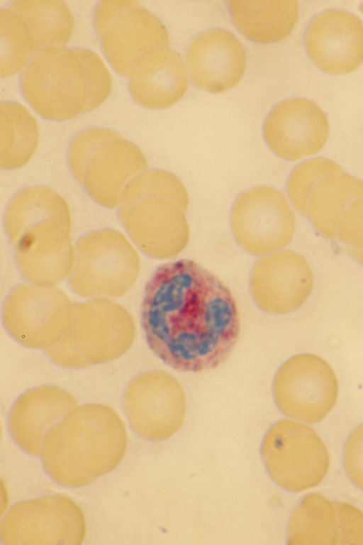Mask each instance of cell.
Returning <instances> with one entry per match:
<instances>
[{
  "label": "cell",
  "mask_w": 363,
  "mask_h": 545,
  "mask_svg": "<svg viewBox=\"0 0 363 545\" xmlns=\"http://www.w3.org/2000/svg\"><path fill=\"white\" fill-rule=\"evenodd\" d=\"M0 77L23 71L37 51L32 33L21 15L6 7L0 9Z\"/></svg>",
  "instance_id": "obj_27"
},
{
  "label": "cell",
  "mask_w": 363,
  "mask_h": 545,
  "mask_svg": "<svg viewBox=\"0 0 363 545\" xmlns=\"http://www.w3.org/2000/svg\"><path fill=\"white\" fill-rule=\"evenodd\" d=\"M338 390L332 367L311 353L297 354L285 361L273 382L274 400L281 412L308 423L320 422L331 411Z\"/></svg>",
  "instance_id": "obj_12"
},
{
  "label": "cell",
  "mask_w": 363,
  "mask_h": 545,
  "mask_svg": "<svg viewBox=\"0 0 363 545\" xmlns=\"http://www.w3.org/2000/svg\"><path fill=\"white\" fill-rule=\"evenodd\" d=\"M98 38L110 65L118 74L125 77L145 53L169 44V33L163 23L141 4L116 16Z\"/></svg>",
  "instance_id": "obj_20"
},
{
  "label": "cell",
  "mask_w": 363,
  "mask_h": 545,
  "mask_svg": "<svg viewBox=\"0 0 363 545\" xmlns=\"http://www.w3.org/2000/svg\"><path fill=\"white\" fill-rule=\"evenodd\" d=\"M345 170L334 161L315 158L299 163L291 172L286 191L291 203L301 215H307L311 195L317 185L325 177Z\"/></svg>",
  "instance_id": "obj_28"
},
{
  "label": "cell",
  "mask_w": 363,
  "mask_h": 545,
  "mask_svg": "<svg viewBox=\"0 0 363 545\" xmlns=\"http://www.w3.org/2000/svg\"><path fill=\"white\" fill-rule=\"evenodd\" d=\"M329 131L328 118L315 102L291 98L273 108L263 131L276 155L294 160L317 153L326 143Z\"/></svg>",
  "instance_id": "obj_17"
},
{
  "label": "cell",
  "mask_w": 363,
  "mask_h": 545,
  "mask_svg": "<svg viewBox=\"0 0 363 545\" xmlns=\"http://www.w3.org/2000/svg\"><path fill=\"white\" fill-rule=\"evenodd\" d=\"M20 84L26 101L45 119L62 121L84 112L88 79L74 48L38 49L23 70Z\"/></svg>",
  "instance_id": "obj_6"
},
{
  "label": "cell",
  "mask_w": 363,
  "mask_h": 545,
  "mask_svg": "<svg viewBox=\"0 0 363 545\" xmlns=\"http://www.w3.org/2000/svg\"><path fill=\"white\" fill-rule=\"evenodd\" d=\"M77 406L73 396L60 387L43 385L29 390L11 409L10 433L23 451L40 457L48 431Z\"/></svg>",
  "instance_id": "obj_22"
},
{
  "label": "cell",
  "mask_w": 363,
  "mask_h": 545,
  "mask_svg": "<svg viewBox=\"0 0 363 545\" xmlns=\"http://www.w3.org/2000/svg\"><path fill=\"white\" fill-rule=\"evenodd\" d=\"M313 286V271L306 260L291 251H278L254 265L250 288L256 304L275 314L291 312L305 302Z\"/></svg>",
  "instance_id": "obj_15"
},
{
  "label": "cell",
  "mask_w": 363,
  "mask_h": 545,
  "mask_svg": "<svg viewBox=\"0 0 363 545\" xmlns=\"http://www.w3.org/2000/svg\"><path fill=\"white\" fill-rule=\"evenodd\" d=\"M72 308L68 297L57 287L23 285L5 300L3 321L9 334L22 345L46 349L62 337Z\"/></svg>",
  "instance_id": "obj_13"
},
{
  "label": "cell",
  "mask_w": 363,
  "mask_h": 545,
  "mask_svg": "<svg viewBox=\"0 0 363 545\" xmlns=\"http://www.w3.org/2000/svg\"><path fill=\"white\" fill-rule=\"evenodd\" d=\"M4 226L17 265L30 284L50 287L67 277L74 259L71 219L55 192L35 187L18 192L6 209Z\"/></svg>",
  "instance_id": "obj_3"
},
{
  "label": "cell",
  "mask_w": 363,
  "mask_h": 545,
  "mask_svg": "<svg viewBox=\"0 0 363 545\" xmlns=\"http://www.w3.org/2000/svg\"><path fill=\"white\" fill-rule=\"evenodd\" d=\"M87 524L84 510L64 495L25 500L12 505L0 523L4 545H80Z\"/></svg>",
  "instance_id": "obj_9"
},
{
  "label": "cell",
  "mask_w": 363,
  "mask_h": 545,
  "mask_svg": "<svg viewBox=\"0 0 363 545\" xmlns=\"http://www.w3.org/2000/svg\"><path fill=\"white\" fill-rule=\"evenodd\" d=\"M362 197L363 180L345 172L329 175L313 191L307 216L321 236L335 239L343 214L354 201Z\"/></svg>",
  "instance_id": "obj_24"
},
{
  "label": "cell",
  "mask_w": 363,
  "mask_h": 545,
  "mask_svg": "<svg viewBox=\"0 0 363 545\" xmlns=\"http://www.w3.org/2000/svg\"><path fill=\"white\" fill-rule=\"evenodd\" d=\"M233 21L240 31L259 43L284 39L292 31L298 16L294 0L228 1Z\"/></svg>",
  "instance_id": "obj_23"
},
{
  "label": "cell",
  "mask_w": 363,
  "mask_h": 545,
  "mask_svg": "<svg viewBox=\"0 0 363 545\" xmlns=\"http://www.w3.org/2000/svg\"><path fill=\"white\" fill-rule=\"evenodd\" d=\"M305 43L311 60L326 72H351L363 62V23L345 11H326L311 23Z\"/></svg>",
  "instance_id": "obj_18"
},
{
  "label": "cell",
  "mask_w": 363,
  "mask_h": 545,
  "mask_svg": "<svg viewBox=\"0 0 363 545\" xmlns=\"http://www.w3.org/2000/svg\"><path fill=\"white\" fill-rule=\"evenodd\" d=\"M123 408L132 429L140 437L161 441L182 426L186 413L184 391L169 373H142L127 385Z\"/></svg>",
  "instance_id": "obj_14"
},
{
  "label": "cell",
  "mask_w": 363,
  "mask_h": 545,
  "mask_svg": "<svg viewBox=\"0 0 363 545\" xmlns=\"http://www.w3.org/2000/svg\"><path fill=\"white\" fill-rule=\"evenodd\" d=\"M342 460L349 478L363 490V424L348 436L344 446Z\"/></svg>",
  "instance_id": "obj_31"
},
{
  "label": "cell",
  "mask_w": 363,
  "mask_h": 545,
  "mask_svg": "<svg viewBox=\"0 0 363 545\" xmlns=\"http://www.w3.org/2000/svg\"><path fill=\"white\" fill-rule=\"evenodd\" d=\"M74 248L67 281L79 296L92 299L117 298L136 281L139 255L121 232L103 229L89 233L79 239Z\"/></svg>",
  "instance_id": "obj_7"
},
{
  "label": "cell",
  "mask_w": 363,
  "mask_h": 545,
  "mask_svg": "<svg viewBox=\"0 0 363 545\" xmlns=\"http://www.w3.org/2000/svg\"><path fill=\"white\" fill-rule=\"evenodd\" d=\"M141 324L147 343L181 372L216 369L240 336V312L229 287L190 259L159 266L146 284Z\"/></svg>",
  "instance_id": "obj_1"
},
{
  "label": "cell",
  "mask_w": 363,
  "mask_h": 545,
  "mask_svg": "<svg viewBox=\"0 0 363 545\" xmlns=\"http://www.w3.org/2000/svg\"><path fill=\"white\" fill-rule=\"evenodd\" d=\"M189 196L180 180L161 170L145 171L125 189L119 217L129 236L145 254L169 258L189 240L185 211Z\"/></svg>",
  "instance_id": "obj_4"
},
{
  "label": "cell",
  "mask_w": 363,
  "mask_h": 545,
  "mask_svg": "<svg viewBox=\"0 0 363 545\" xmlns=\"http://www.w3.org/2000/svg\"><path fill=\"white\" fill-rule=\"evenodd\" d=\"M140 3L135 0H103L100 1L94 13V26L99 36L108 23L121 13Z\"/></svg>",
  "instance_id": "obj_32"
},
{
  "label": "cell",
  "mask_w": 363,
  "mask_h": 545,
  "mask_svg": "<svg viewBox=\"0 0 363 545\" xmlns=\"http://www.w3.org/2000/svg\"><path fill=\"white\" fill-rule=\"evenodd\" d=\"M230 226L238 244L254 255L286 247L295 230V215L285 195L267 186L250 188L235 200Z\"/></svg>",
  "instance_id": "obj_11"
},
{
  "label": "cell",
  "mask_w": 363,
  "mask_h": 545,
  "mask_svg": "<svg viewBox=\"0 0 363 545\" xmlns=\"http://www.w3.org/2000/svg\"><path fill=\"white\" fill-rule=\"evenodd\" d=\"M68 164L90 196L109 208L118 207L128 185L147 167L140 149L121 135L89 141Z\"/></svg>",
  "instance_id": "obj_10"
},
{
  "label": "cell",
  "mask_w": 363,
  "mask_h": 545,
  "mask_svg": "<svg viewBox=\"0 0 363 545\" xmlns=\"http://www.w3.org/2000/svg\"><path fill=\"white\" fill-rule=\"evenodd\" d=\"M39 132L35 119L21 104L0 103V167L9 170L26 165L36 151Z\"/></svg>",
  "instance_id": "obj_26"
},
{
  "label": "cell",
  "mask_w": 363,
  "mask_h": 545,
  "mask_svg": "<svg viewBox=\"0 0 363 545\" xmlns=\"http://www.w3.org/2000/svg\"><path fill=\"white\" fill-rule=\"evenodd\" d=\"M186 62L194 84L213 93L236 85L246 67L245 50L238 38L219 28L196 35L187 47Z\"/></svg>",
  "instance_id": "obj_19"
},
{
  "label": "cell",
  "mask_w": 363,
  "mask_h": 545,
  "mask_svg": "<svg viewBox=\"0 0 363 545\" xmlns=\"http://www.w3.org/2000/svg\"><path fill=\"white\" fill-rule=\"evenodd\" d=\"M86 69L88 79V99L84 112L100 106L109 97L112 76L102 59L91 50L74 48Z\"/></svg>",
  "instance_id": "obj_29"
},
{
  "label": "cell",
  "mask_w": 363,
  "mask_h": 545,
  "mask_svg": "<svg viewBox=\"0 0 363 545\" xmlns=\"http://www.w3.org/2000/svg\"><path fill=\"white\" fill-rule=\"evenodd\" d=\"M127 447L121 417L106 405L86 404L73 408L48 431L40 457L55 483L77 488L113 471Z\"/></svg>",
  "instance_id": "obj_2"
},
{
  "label": "cell",
  "mask_w": 363,
  "mask_h": 545,
  "mask_svg": "<svg viewBox=\"0 0 363 545\" xmlns=\"http://www.w3.org/2000/svg\"><path fill=\"white\" fill-rule=\"evenodd\" d=\"M128 89L143 107L162 109L178 102L188 87V72L179 53L168 47L151 49L134 63Z\"/></svg>",
  "instance_id": "obj_21"
},
{
  "label": "cell",
  "mask_w": 363,
  "mask_h": 545,
  "mask_svg": "<svg viewBox=\"0 0 363 545\" xmlns=\"http://www.w3.org/2000/svg\"><path fill=\"white\" fill-rule=\"evenodd\" d=\"M262 456L272 479L292 492L317 486L330 466L327 447L316 431L291 420H281L270 427L262 445Z\"/></svg>",
  "instance_id": "obj_8"
},
{
  "label": "cell",
  "mask_w": 363,
  "mask_h": 545,
  "mask_svg": "<svg viewBox=\"0 0 363 545\" xmlns=\"http://www.w3.org/2000/svg\"><path fill=\"white\" fill-rule=\"evenodd\" d=\"M134 336V322L123 307L110 299H96L72 304L65 334L45 351L62 366L82 368L121 356Z\"/></svg>",
  "instance_id": "obj_5"
},
{
  "label": "cell",
  "mask_w": 363,
  "mask_h": 545,
  "mask_svg": "<svg viewBox=\"0 0 363 545\" xmlns=\"http://www.w3.org/2000/svg\"><path fill=\"white\" fill-rule=\"evenodd\" d=\"M337 236L351 256L363 265V197L354 201L343 214Z\"/></svg>",
  "instance_id": "obj_30"
},
{
  "label": "cell",
  "mask_w": 363,
  "mask_h": 545,
  "mask_svg": "<svg viewBox=\"0 0 363 545\" xmlns=\"http://www.w3.org/2000/svg\"><path fill=\"white\" fill-rule=\"evenodd\" d=\"M287 539L289 545L363 544V512L309 493L291 515Z\"/></svg>",
  "instance_id": "obj_16"
},
{
  "label": "cell",
  "mask_w": 363,
  "mask_h": 545,
  "mask_svg": "<svg viewBox=\"0 0 363 545\" xmlns=\"http://www.w3.org/2000/svg\"><path fill=\"white\" fill-rule=\"evenodd\" d=\"M7 8L25 20L38 49L65 47L74 30V18L68 4L61 0H15Z\"/></svg>",
  "instance_id": "obj_25"
}]
</instances>
